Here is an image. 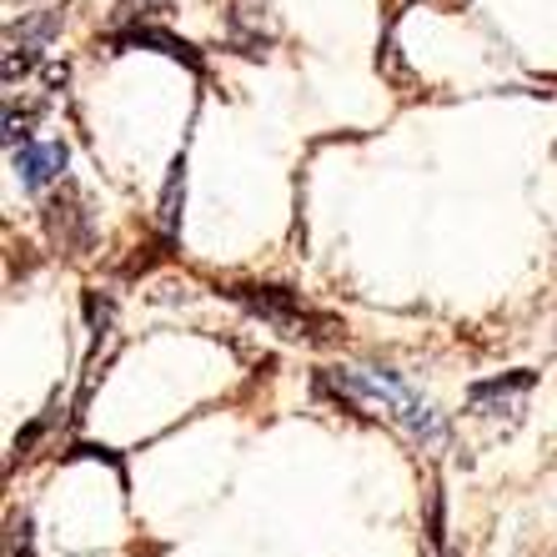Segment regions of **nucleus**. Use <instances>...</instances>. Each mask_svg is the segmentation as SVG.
I'll return each instance as SVG.
<instances>
[{
	"label": "nucleus",
	"mask_w": 557,
	"mask_h": 557,
	"mask_svg": "<svg viewBox=\"0 0 557 557\" xmlns=\"http://www.w3.org/2000/svg\"><path fill=\"white\" fill-rule=\"evenodd\" d=\"M5 5H26V0H5Z\"/></svg>",
	"instance_id": "obj_8"
},
{
	"label": "nucleus",
	"mask_w": 557,
	"mask_h": 557,
	"mask_svg": "<svg viewBox=\"0 0 557 557\" xmlns=\"http://www.w3.org/2000/svg\"><path fill=\"white\" fill-rule=\"evenodd\" d=\"M55 36H61V11L21 15V26L11 21V30H5V40H21V46H36V51H46Z\"/></svg>",
	"instance_id": "obj_5"
},
{
	"label": "nucleus",
	"mask_w": 557,
	"mask_h": 557,
	"mask_svg": "<svg viewBox=\"0 0 557 557\" xmlns=\"http://www.w3.org/2000/svg\"><path fill=\"white\" fill-rule=\"evenodd\" d=\"M317 392L332 397L337 407H347V412L387 417V422L412 432L417 442H442V432H447L437 407L428 397H417L387 367H332V372H317Z\"/></svg>",
	"instance_id": "obj_1"
},
{
	"label": "nucleus",
	"mask_w": 557,
	"mask_h": 557,
	"mask_svg": "<svg viewBox=\"0 0 557 557\" xmlns=\"http://www.w3.org/2000/svg\"><path fill=\"white\" fill-rule=\"evenodd\" d=\"M65 161H71L65 141H26L21 151H15V171H21L26 191H46L51 182H61Z\"/></svg>",
	"instance_id": "obj_3"
},
{
	"label": "nucleus",
	"mask_w": 557,
	"mask_h": 557,
	"mask_svg": "<svg viewBox=\"0 0 557 557\" xmlns=\"http://www.w3.org/2000/svg\"><path fill=\"white\" fill-rule=\"evenodd\" d=\"M532 387H537V372L518 367V372H503V376H487V382H472L467 403L478 407V412H503L512 397H522V392H532Z\"/></svg>",
	"instance_id": "obj_4"
},
{
	"label": "nucleus",
	"mask_w": 557,
	"mask_h": 557,
	"mask_svg": "<svg viewBox=\"0 0 557 557\" xmlns=\"http://www.w3.org/2000/svg\"><path fill=\"white\" fill-rule=\"evenodd\" d=\"M442 557H462V553H442Z\"/></svg>",
	"instance_id": "obj_9"
},
{
	"label": "nucleus",
	"mask_w": 557,
	"mask_h": 557,
	"mask_svg": "<svg viewBox=\"0 0 557 557\" xmlns=\"http://www.w3.org/2000/svg\"><path fill=\"white\" fill-rule=\"evenodd\" d=\"M182 196H186V151L171 161L166 191H161V226H166V236H176V226H182Z\"/></svg>",
	"instance_id": "obj_7"
},
{
	"label": "nucleus",
	"mask_w": 557,
	"mask_h": 557,
	"mask_svg": "<svg viewBox=\"0 0 557 557\" xmlns=\"http://www.w3.org/2000/svg\"><path fill=\"white\" fill-rule=\"evenodd\" d=\"M116 46H156V51H161V55H171V61L201 65V61H196V51H191V46H186V40L166 36V30H151V26H136V30H126V36H121Z\"/></svg>",
	"instance_id": "obj_6"
},
{
	"label": "nucleus",
	"mask_w": 557,
	"mask_h": 557,
	"mask_svg": "<svg viewBox=\"0 0 557 557\" xmlns=\"http://www.w3.org/2000/svg\"><path fill=\"white\" fill-rule=\"evenodd\" d=\"M221 292H226L236 307H247L257 322H267L272 332H282V337H292V342H332L342 332L337 317L307 307V301H301L297 292H286V286L232 282V286H221Z\"/></svg>",
	"instance_id": "obj_2"
}]
</instances>
